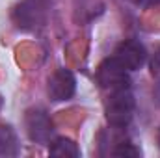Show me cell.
Instances as JSON below:
<instances>
[{
  "instance_id": "1",
  "label": "cell",
  "mask_w": 160,
  "mask_h": 158,
  "mask_svg": "<svg viewBox=\"0 0 160 158\" xmlns=\"http://www.w3.org/2000/svg\"><path fill=\"white\" fill-rule=\"evenodd\" d=\"M132 116H134V97L128 91V87L112 91V95L106 101V119H108V123L112 126L123 128L132 121Z\"/></svg>"
},
{
  "instance_id": "2",
  "label": "cell",
  "mask_w": 160,
  "mask_h": 158,
  "mask_svg": "<svg viewBox=\"0 0 160 158\" xmlns=\"http://www.w3.org/2000/svg\"><path fill=\"white\" fill-rule=\"evenodd\" d=\"M24 126H26L28 138L39 145H47L52 138V132H54V126H52L48 114L41 108H32L26 112Z\"/></svg>"
},
{
  "instance_id": "3",
  "label": "cell",
  "mask_w": 160,
  "mask_h": 158,
  "mask_svg": "<svg viewBox=\"0 0 160 158\" xmlns=\"http://www.w3.org/2000/svg\"><path fill=\"white\" fill-rule=\"evenodd\" d=\"M128 71L123 69L119 63L112 58L104 60L97 71V82L101 84V87L104 89H110V91H116V89H125L128 87Z\"/></svg>"
},
{
  "instance_id": "4",
  "label": "cell",
  "mask_w": 160,
  "mask_h": 158,
  "mask_svg": "<svg viewBox=\"0 0 160 158\" xmlns=\"http://www.w3.org/2000/svg\"><path fill=\"white\" fill-rule=\"evenodd\" d=\"M114 60L119 63L123 69L136 71V69H140L145 63L147 52H145V47L140 41L128 39L118 47V50L114 52Z\"/></svg>"
},
{
  "instance_id": "5",
  "label": "cell",
  "mask_w": 160,
  "mask_h": 158,
  "mask_svg": "<svg viewBox=\"0 0 160 158\" xmlns=\"http://www.w3.org/2000/svg\"><path fill=\"white\" fill-rule=\"evenodd\" d=\"M75 89H77V80L73 77V73L67 69H58L48 78V97L54 102L69 101L75 95Z\"/></svg>"
},
{
  "instance_id": "6",
  "label": "cell",
  "mask_w": 160,
  "mask_h": 158,
  "mask_svg": "<svg viewBox=\"0 0 160 158\" xmlns=\"http://www.w3.org/2000/svg\"><path fill=\"white\" fill-rule=\"evenodd\" d=\"M13 19H15V22H17V26L22 28V30H32V28H36L41 21H43V19H41L39 4H36V2H32V0L22 2L21 6L15 7Z\"/></svg>"
},
{
  "instance_id": "7",
  "label": "cell",
  "mask_w": 160,
  "mask_h": 158,
  "mask_svg": "<svg viewBox=\"0 0 160 158\" xmlns=\"http://www.w3.org/2000/svg\"><path fill=\"white\" fill-rule=\"evenodd\" d=\"M21 153V143L15 130L9 125H0V156H17Z\"/></svg>"
},
{
  "instance_id": "8",
  "label": "cell",
  "mask_w": 160,
  "mask_h": 158,
  "mask_svg": "<svg viewBox=\"0 0 160 158\" xmlns=\"http://www.w3.org/2000/svg\"><path fill=\"white\" fill-rule=\"evenodd\" d=\"M50 155L52 156H60V158H78L80 149L73 140H69V138H58L50 145Z\"/></svg>"
},
{
  "instance_id": "9",
  "label": "cell",
  "mask_w": 160,
  "mask_h": 158,
  "mask_svg": "<svg viewBox=\"0 0 160 158\" xmlns=\"http://www.w3.org/2000/svg\"><path fill=\"white\" fill-rule=\"evenodd\" d=\"M112 155H114V156L136 158V156H140V149H138L134 143H130V141H127V140H121L119 143H118V147L112 151Z\"/></svg>"
},
{
  "instance_id": "10",
  "label": "cell",
  "mask_w": 160,
  "mask_h": 158,
  "mask_svg": "<svg viewBox=\"0 0 160 158\" xmlns=\"http://www.w3.org/2000/svg\"><path fill=\"white\" fill-rule=\"evenodd\" d=\"M153 97H155V102L160 106V80L157 82V86H155V89H153Z\"/></svg>"
},
{
  "instance_id": "11",
  "label": "cell",
  "mask_w": 160,
  "mask_h": 158,
  "mask_svg": "<svg viewBox=\"0 0 160 158\" xmlns=\"http://www.w3.org/2000/svg\"><path fill=\"white\" fill-rule=\"evenodd\" d=\"M142 2H143V4H153V2L157 4V2H160V0H142Z\"/></svg>"
},
{
  "instance_id": "12",
  "label": "cell",
  "mask_w": 160,
  "mask_h": 158,
  "mask_svg": "<svg viewBox=\"0 0 160 158\" xmlns=\"http://www.w3.org/2000/svg\"><path fill=\"white\" fill-rule=\"evenodd\" d=\"M157 140H158V145H160V128H158V136H157Z\"/></svg>"
},
{
  "instance_id": "13",
  "label": "cell",
  "mask_w": 160,
  "mask_h": 158,
  "mask_svg": "<svg viewBox=\"0 0 160 158\" xmlns=\"http://www.w3.org/2000/svg\"><path fill=\"white\" fill-rule=\"evenodd\" d=\"M0 104H2V99H0Z\"/></svg>"
}]
</instances>
